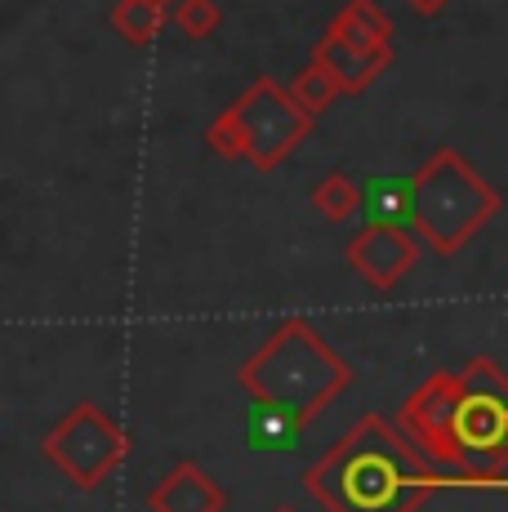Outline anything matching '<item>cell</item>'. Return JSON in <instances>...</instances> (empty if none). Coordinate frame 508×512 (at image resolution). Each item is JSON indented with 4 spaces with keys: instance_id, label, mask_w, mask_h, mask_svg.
I'll list each match as a JSON object with an SVG mask.
<instances>
[{
    "instance_id": "cell-1",
    "label": "cell",
    "mask_w": 508,
    "mask_h": 512,
    "mask_svg": "<svg viewBox=\"0 0 508 512\" xmlns=\"http://www.w3.org/2000/svg\"><path fill=\"white\" fill-rule=\"evenodd\" d=\"M304 490L326 512H419L442 490H500L508 472L437 468L384 415H361L335 446L304 468Z\"/></svg>"
},
{
    "instance_id": "cell-2",
    "label": "cell",
    "mask_w": 508,
    "mask_h": 512,
    "mask_svg": "<svg viewBox=\"0 0 508 512\" xmlns=\"http://www.w3.org/2000/svg\"><path fill=\"white\" fill-rule=\"evenodd\" d=\"M237 383L254 406L277 410L308 428L353 388V366L330 348L326 334L312 330V321L290 317L241 361Z\"/></svg>"
},
{
    "instance_id": "cell-3",
    "label": "cell",
    "mask_w": 508,
    "mask_h": 512,
    "mask_svg": "<svg viewBox=\"0 0 508 512\" xmlns=\"http://www.w3.org/2000/svg\"><path fill=\"white\" fill-rule=\"evenodd\" d=\"M406 183H410V232L442 259L459 254L504 210V196L477 174V165L459 147L428 152V161L415 165V174Z\"/></svg>"
},
{
    "instance_id": "cell-4",
    "label": "cell",
    "mask_w": 508,
    "mask_h": 512,
    "mask_svg": "<svg viewBox=\"0 0 508 512\" xmlns=\"http://www.w3.org/2000/svg\"><path fill=\"white\" fill-rule=\"evenodd\" d=\"M312 125H317V116L290 94V85L272 81V76H254L210 121L205 147L223 161H241L259 174H272L308 139Z\"/></svg>"
},
{
    "instance_id": "cell-5",
    "label": "cell",
    "mask_w": 508,
    "mask_h": 512,
    "mask_svg": "<svg viewBox=\"0 0 508 512\" xmlns=\"http://www.w3.org/2000/svg\"><path fill=\"white\" fill-rule=\"evenodd\" d=\"M41 455L72 490H99L130 459V437L99 401H72L41 437Z\"/></svg>"
},
{
    "instance_id": "cell-6",
    "label": "cell",
    "mask_w": 508,
    "mask_h": 512,
    "mask_svg": "<svg viewBox=\"0 0 508 512\" xmlns=\"http://www.w3.org/2000/svg\"><path fill=\"white\" fill-rule=\"evenodd\" d=\"M459 446L468 468L508 472V374L491 357L459 370Z\"/></svg>"
},
{
    "instance_id": "cell-7",
    "label": "cell",
    "mask_w": 508,
    "mask_h": 512,
    "mask_svg": "<svg viewBox=\"0 0 508 512\" xmlns=\"http://www.w3.org/2000/svg\"><path fill=\"white\" fill-rule=\"evenodd\" d=\"M459 374L451 370H433L428 379H419L406 392V401L397 406V432L437 468L464 472L468 455L459 446Z\"/></svg>"
},
{
    "instance_id": "cell-8",
    "label": "cell",
    "mask_w": 508,
    "mask_h": 512,
    "mask_svg": "<svg viewBox=\"0 0 508 512\" xmlns=\"http://www.w3.org/2000/svg\"><path fill=\"white\" fill-rule=\"evenodd\" d=\"M419 236L402 223H366L353 241H348L344 259L375 294H388L402 285V277L419 263Z\"/></svg>"
},
{
    "instance_id": "cell-9",
    "label": "cell",
    "mask_w": 508,
    "mask_h": 512,
    "mask_svg": "<svg viewBox=\"0 0 508 512\" xmlns=\"http://www.w3.org/2000/svg\"><path fill=\"white\" fill-rule=\"evenodd\" d=\"M148 512H228V490L197 459H179L148 490Z\"/></svg>"
},
{
    "instance_id": "cell-10",
    "label": "cell",
    "mask_w": 508,
    "mask_h": 512,
    "mask_svg": "<svg viewBox=\"0 0 508 512\" xmlns=\"http://www.w3.org/2000/svg\"><path fill=\"white\" fill-rule=\"evenodd\" d=\"M312 63L326 67V72L339 81V90H344V94H366L370 81H375V76L393 63V54H366V49H353V45L339 41V36L326 32L317 45H312Z\"/></svg>"
},
{
    "instance_id": "cell-11",
    "label": "cell",
    "mask_w": 508,
    "mask_h": 512,
    "mask_svg": "<svg viewBox=\"0 0 508 512\" xmlns=\"http://www.w3.org/2000/svg\"><path fill=\"white\" fill-rule=\"evenodd\" d=\"M330 36H339L344 45L366 49V54H393V23L375 0H348L326 27Z\"/></svg>"
},
{
    "instance_id": "cell-12",
    "label": "cell",
    "mask_w": 508,
    "mask_h": 512,
    "mask_svg": "<svg viewBox=\"0 0 508 512\" xmlns=\"http://www.w3.org/2000/svg\"><path fill=\"white\" fill-rule=\"evenodd\" d=\"M107 23H112L130 45L148 49V45L161 41L165 23H170V9L156 5V0H116L112 14H107Z\"/></svg>"
},
{
    "instance_id": "cell-13",
    "label": "cell",
    "mask_w": 508,
    "mask_h": 512,
    "mask_svg": "<svg viewBox=\"0 0 508 512\" xmlns=\"http://www.w3.org/2000/svg\"><path fill=\"white\" fill-rule=\"evenodd\" d=\"M312 210L326 223H348L357 210H366V192H361L344 170H330L326 179L312 187Z\"/></svg>"
},
{
    "instance_id": "cell-14",
    "label": "cell",
    "mask_w": 508,
    "mask_h": 512,
    "mask_svg": "<svg viewBox=\"0 0 508 512\" xmlns=\"http://www.w3.org/2000/svg\"><path fill=\"white\" fill-rule=\"evenodd\" d=\"M366 192V223H410V183L406 179H375Z\"/></svg>"
},
{
    "instance_id": "cell-15",
    "label": "cell",
    "mask_w": 508,
    "mask_h": 512,
    "mask_svg": "<svg viewBox=\"0 0 508 512\" xmlns=\"http://www.w3.org/2000/svg\"><path fill=\"white\" fill-rule=\"evenodd\" d=\"M290 94H295L312 116L330 112V107H335L339 98H344V90H339V81H335V76H330L321 63H312V58L304 63V72H299L295 81H290Z\"/></svg>"
},
{
    "instance_id": "cell-16",
    "label": "cell",
    "mask_w": 508,
    "mask_h": 512,
    "mask_svg": "<svg viewBox=\"0 0 508 512\" xmlns=\"http://www.w3.org/2000/svg\"><path fill=\"white\" fill-rule=\"evenodd\" d=\"M299 423L295 419H286V415H277V410H263V406H254V415L246 423V437H250V446H259V450H286L290 441L299 437Z\"/></svg>"
},
{
    "instance_id": "cell-17",
    "label": "cell",
    "mask_w": 508,
    "mask_h": 512,
    "mask_svg": "<svg viewBox=\"0 0 508 512\" xmlns=\"http://www.w3.org/2000/svg\"><path fill=\"white\" fill-rule=\"evenodd\" d=\"M170 23L179 27L188 41H205V36L219 32L223 9L214 5V0H179V5L170 9Z\"/></svg>"
},
{
    "instance_id": "cell-18",
    "label": "cell",
    "mask_w": 508,
    "mask_h": 512,
    "mask_svg": "<svg viewBox=\"0 0 508 512\" xmlns=\"http://www.w3.org/2000/svg\"><path fill=\"white\" fill-rule=\"evenodd\" d=\"M406 5H410V14H419V18H437V14H446L451 0H406Z\"/></svg>"
},
{
    "instance_id": "cell-19",
    "label": "cell",
    "mask_w": 508,
    "mask_h": 512,
    "mask_svg": "<svg viewBox=\"0 0 508 512\" xmlns=\"http://www.w3.org/2000/svg\"><path fill=\"white\" fill-rule=\"evenodd\" d=\"M156 5H165V9H174V5H179V0H156Z\"/></svg>"
},
{
    "instance_id": "cell-20",
    "label": "cell",
    "mask_w": 508,
    "mask_h": 512,
    "mask_svg": "<svg viewBox=\"0 0 508 512\" xmlns=\"http://www.w3.org/2000/svg\"><path fill=\"white\" fill-rule=\"evenodd\" d=\"M277 512H295V508H277Z\"/></svg>"
}]
</instances>
